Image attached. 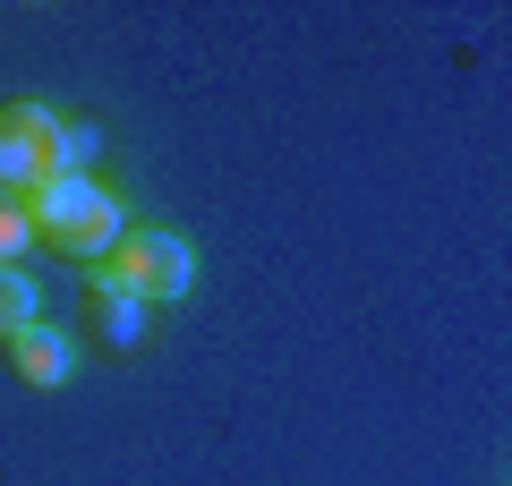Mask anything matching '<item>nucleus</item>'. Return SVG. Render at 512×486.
Masks as SVG:
<instances>
[{"mask_svg": "<svg viewBox=\"0 0 512 486\" xmlns=\"http://www.w3.org/2000/svg\"><path fill=\"white\" fill-rule=\"evenodd\" d=\"M188 239L180 231H120L111 239V256H94V273L86 282H103V290H128L137 307H163V299H180L188 290Z\"/></svg>", "mask_w": 512, "mask_h": 486, "instance_id": "nucleus-3", "label": "nucleus"}, {"mask_svg": "<svg viewBox=\"0 0 512 486\" xmlns=\"http://www.w3.org/2000/svg\"><path fill=\"white\" fill-rule=\"evenodd\" d=\"M26 248H35V231H26V205H18V197H0V265H18Z\"/></svg>", "mask_w": 512, "mask_h": 486, "instance_id": "nucleus-7", "label": "nucleus"}, {"mask_svg": "<svg viewBox=\"0 0 512 486\" xmlns=\"http://www.w3.org/2000/svg\"><path fill=\"white\" fill-rule=\"evenodd\" d=\"M26 231L35 239H52L60 256H111V239H120V205H111V188H94V180H43V188H26Z\"/></svg>", "mask_w": 512, "mask_h": 486, "instance_id": "nucleus-2", "label": "nucleus"}, {"mask_svg": "<svg viewBox=\"0 0 512 486\" xmlns=\"http://www.w3.org/2000/svg\"><path fill=\"white\" fill-rule=\"evenodd\" d=\"M18 324H35V273H26V265H0V342H9Z\"/></svg>", "mask_w": 512, "mask_h": 486, "instance_id": "nucleus-6", "label": "nucleus"}, {"mask_svg": "<svg viewBox=\"0 0 512 486\" xmlns=\"http://www.w3.org/2000/svg\"><path fill=\"white\" fill-rule=\"evenodd\" d=\"M86 290H94L86 316H94V333H103L111 350H137V342H146V316H154V307H137L128 290H103V282H86Z\"/></svg>", "mask_w": 512, "mask_h": 486, "instance_id": "nucleus-5", "label": "nucleus"}, {"mask_svg": "<svg viewBox=\"0 0 512 486\" xmlns=\"http://www.w3.org/2000/svg\"><path fill=\"white\" fill-rule=\"evenodd\" d=\"M0 350H9V367H18V376L35 384V393H52V384L69 376V342H60L52 324H18V333H9Z\"/></svg>", "mask_w": 512, "mask_h": 486, "instance_id": "nucleus-4", "label": "nucleus"}, {"mask_svg": "<svg viewBox=\"0 0 512 486\" xmlns=\"http://www.w3.org/2000/svg\"><path fill=\"white\" fill-rule=\"evenodd\" d=\"M94 120H60L43 103H0V197H26L43 180H86Z\"/></svg>", "mask_w": 512, "mask_h": 486, "instance_id": "nucleus-1", "label": "nucleus"}]
</instances>
